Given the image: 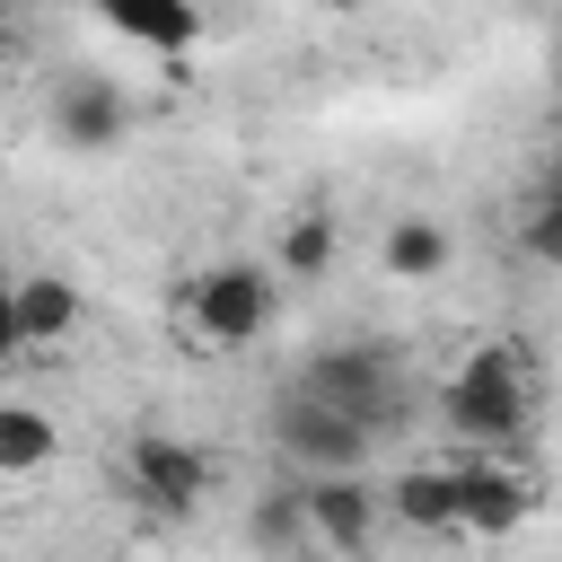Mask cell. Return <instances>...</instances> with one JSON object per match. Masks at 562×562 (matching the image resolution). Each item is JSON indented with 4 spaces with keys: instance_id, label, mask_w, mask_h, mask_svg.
<instances>
[{
    "instance_id": "obj_13",
    "label": "cell",
    "mask_w": 562,
    "mask_h": 562,
    "mask_svg": "<svg viewBox=\"0 0 562 562\" xmlns=\"http://www.w3.org/2000/svg\"><path fill=\"white\" fill-rule=\"evenodd\" d=\"M53 448H61L53 413H44V404H26V395H0V474H44V465H53Z\"/></svg>"
},
{
    "instance_id": "obj_15",
    "label": "cell",
    "mask_w": 562,
    "mask_h": 562,
    "mask_svg": "<svg viewBox=\"0 0 562 562\" xmlns=\"http://www.w3.org/2000/svg\"><path fill=\"white\" fill-rule=\"evenodd\" d=\"M246 527H255V544H281V553H290V544L307 536V509H299V483H272V492L255 501V518H246Z\"/></svg>"
},
{
    "instance_id": "obj_14",
    "label": "cell",
    "mask_w": 562,
    "mask_h": 562,
    "mask_svg": "<svg viewBox=\"0 0 562 562\" xmlns=\"http://www.w3.org/2000/svg\"><path fill=\"white\" fill-rule=\"evenodd\" d=\"M281 281H325L334 272V220L325 211H299L290 228H281V263H272Z\"/></svg>"
},
{
    "instance_id": "obj_3",
    "label": "cell",
    "mask_w": 562,
    "mask_h": 562,
    "mask_svg": "<svg viewBox=\"0 0 562 562\" xmlns=\"http://www.w3.org/2000/svg\"><path fill=\"white\" fill-rule=\"evenodd\" d=\"M299 395L351 413L369 439L395 430V413H404V378H395V351H386V342H334V351H316V360L299 369Z\"/></svg>"
},
{
    "instance_id": "obj_4",
    "label": "cell",
    "mask_w": 562,
    "mask_h": 562,
    "mask_svg": "<svg viewBox=\"0 0 562 562\" xmlns=\"http://www.w3.org/2000/svg\"><path fill=\"white\" fill-rule=\"evenodd\" d=\"M123 474H132V501L158 509V518H193L220 492V457L193 448V439H176V430H132Z\"/></svg>"
},
{
    "instance_id": "obj_1",
    "label": "cell",
    "mask_w": 562,
    "mask_h": 562,
    "mask_svg": "<svg viewBox=\"0 0 562 562\" xmlns=\"http://www.w3.org/2000/svg\"><path fill=\"white\" fill-rule=\"evenodd\" d=\"M439 422L474 448H518L527 422H536V386H527L518 342H474L439 386Z\"/></svg>"
},
{
    "instance_id": "obj_2",
    "label": "cell",
    "mask_w": 562,
    "mask_h": 562,
    "mask_svg": "<svg viewBox=\"0 0 562 562\" xmlns=\"http://www.w3.org/2000/svg\"><path fill=\"white\" fill-rule=\"evenodd\" d=\"M272 316H281V272H272V263L228 255V263H202V272L184 281V325H193V342H211V351L263 342Z\"/></svg>"
},
{
    "instance_id": "obj_8",
    "label": "cell",
    "mask_w": 562,
    "mask_h": 562,
    "mask_svg": "<svg viewBox=\"0 0 562 562\" xmlns=\"http://www.w3.org/2000/svg\"><path fill=\"white\" fill-rule=\"evenodd\" d=\"M123 132H132V97H123L114 79L79 70V79H61V88H53V140H61V149L97 158V149H114Z\"/></svg>"
},
{
    "instance_id": "obj_16",
    "label": "cell",
    "mask_w": 562,
    "mask_h": 562,
    "mask_svg": "<svg viewBox=\"0 0 562 562\" xmlns=\"http://www.w3.org/2000/svg\"><path fill=\"white\" fill-rule=\"evenodd\" d=\"M518 246H527L536 263H553V272H562V184H544V193L527 202V220H518Z\"/></svg>"
},
{
    "instance_id": "obj_18",
    "label": "cell",
    "mask_w": 562,
    "mask_h": 562,
    "mask_svg": "<svg viewBox=\"0 0 562 562\" xmlns=\"http://www.w3.org/2000/svg\"><path fill=\"white\" fill-rule=\"evenodd\" d=\"M553 184H562V140H553Z\"/></svg>"
},
{
    "instance_id": "obj_5",
    "label": "cell",
    "mask_w": 562,
    "mask_h": 562,
    "mask_svg": "<svg viewBox=\"0 0 562 562\" xmlns=\"http://www.w3.org/2000/svg\"><path fill=\"white\" fill-rule=\"evenodd\" d=\"M272 448H281L299 474H360L378 439H369L351 413L316 404V395H281V404H272Z\"/></svg>"
},
{
    "instance_id": "obj_17",
    "label": "cell",
    "mask_w": 562,
    "mask_h": 562,
    "mask_svg": "<svg viewBox=\"0 0 562 562\" xmlns=\"http://www.w3.org/2000/svg\"><path fill=\"white\" fill-rule=\"evenodd\" d=\"M26 351V334H18V307H9V290H0V369Z\"/></svg>"
},
{
    "instance_id": "obj_9",
    "label": "cell",
    "mask_w": 562,
    "mask_h": 562,
    "mask_svg": "<svg viewBox=\"0 0 562 562\" xmlns=\"http://www.w3.org/2000/svg\"><path fill=\"white\" fill-rule=\"evenodd\" d=\"M123 44H140V53H158L167 70H184V53L202 44V0H88Z\"/></svg>"
},
{
    "instance_id": "obj_20",
    "label": "cell",
    "mask_w": 562,
    "mask_h": 562,
    "mask_svg": "<svg viewBox=\"0 0 562 562\" xmlns=\"http://www.w3.org/2000/svg\"><path fill=\"white\" fill-rule=\"evenodd\" d=\"M325 9H360V0H325Z\"/></svg>"
},
{
    "instance_id": "obj_6",
    "label": "cell",
    "mask_w": 562,
    "mask_h": 562,
    "mask_svg": "<svg viewBox=\"0 0 562 562\" xmlns=\"http://www.w3.org/2000/svg\"><path fill=\"white\" fill-rule=\"evenodd\" d=\"M457 474V536H483V544H501V536H518L527 518H536V483H527V465H509V457H465V465H448Z\"/></svg>"
},
{
    "instance_id": "obj_19",
    "label": "cell",
    "mask_w": 562,
    "mask_h": 562,
    "mask_svg": "<svg viewBox=\"0 0 562 562\" xmlns=\"http://www.w3.org/2000/svg\"><path fill=\"white\" fill-rule=\"evenodd\" d=\"M553 79H562V44H553Z\"/></svg>"
},
{
    "instance_id": "obj_12",
    "label": "cell",
    "mask_w": 562,
    "mask_h": 562,
    "mask_svg": "<svg viewBox=\"0 0 562 562\" xmlns=\"http://www.w3.org/2000/svg\"><path fill=\"white\" fill-rule=\"evenodd\" d=\"M413 536H457V474L448 465H413V474H395V492H378Z\"/></svg>"
},
{
    "instance_id": "obj_21",
    "label": "cell",
    "mask_w": 562,
    "mask_h": 562,
    "mask_svg": "<svg viewBox=\"0 0 562 562\" xmlns=\"http://www.w3.org/2000/svg\"><path fill=\"white\" fill-rule=\"evenodd\" d=\"M0 18H9V9H0Z\"/></svg>"
},
{
    "instance_id": "obj_7",
    "label": "cell",
    "mask_w": 562,
    "mask_h": 562,
    "mask_svg": "<svg viewBox=\"0 0 562 562\" xmlns=\"http://www.w3.org/2000/svg\"><path fill=\"white\" fill-rule=\"evenodd\" d=\"M299 509H307V544H325L334 562H360L378 544V492L360 474H299Z\"/></svg>"
},
{
    "instance_id": "obj_10",
    "label": "cell",
    "mask_w": 562,
    "mask_h": 562,
    "mask_svg": "<svg viewBox=\"0 0 562 562\" xmlns=\"http://www.w3.org/2000/svg\"><path fill=\"white\" fill-rule=\"evenodd\" d=\"M9 307H18L26 351H35V342H70V334H79V290H70L61 272H9Z\"/></svg>"
},
{
    "instance_id": "obj_11",
    "label": "cell",
    "mask_w": 562,
    "mask_h": 562,
    "mask_svg": "<svg viewBox=\"0 0 562 562\" xmlns=\"http://www.w3.org/2000/svg\"><path fill=\"white\" fill-rule=\"evenodd\" d=\"M448 255H457V246H448V228H439V220H422V211H395V220H386V237H378V272H386V281H439V272H448Z\"/></svg>"
}]
</instances>
